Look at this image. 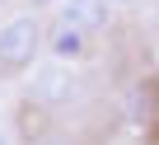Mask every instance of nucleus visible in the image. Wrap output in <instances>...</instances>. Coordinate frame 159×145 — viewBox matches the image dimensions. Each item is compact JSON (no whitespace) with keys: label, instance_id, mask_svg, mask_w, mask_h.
Listing matches in <instances>:
<instances>
[{"label":"nucleus","instance_id":"obj_3","mask_svg":"<svg viewBox=\"0 0 159 145\" xmlns=\"http://www.w3.org/2000/svg\"><path fill=\"white\" fill-rule=\"evenodd\" d=\"M42 52H47L52 61H70V66H80V61L94 52V33L80 28V24H66V19H52V24L42 28Z\"/></svg>","mask_w":159,"mask_h":145},{"label":"nucleus","instance_id":"obj_7","mask_svg":"<svg viewBox=\"0 0 159 145\" xmlns=\"http://www.w3.org/2000/svg\"><path fill=\"white\" fill-rule=\"evenodd\" d=\"M47 5H56V0H28V10H47Z\"/></svg>","mask_w":159,"mask_h":145},{"label":"nucleus","instance_id":"obj_4","mask_svg":"<svg viewBox=\"0 0 159 145\" xmlns=\"http://www.w3.org/2000/svg\"><path fill=\"white\" fill-rule=\"evenodd\" d=\"M112 0H56V19L66 24H80V28H89V33H103L112 24Z\"/></svg>","mask_w":159,"mask_h":145},{"label":"nucleus","instance_id":"obj_1","mask_svg":"<svg viewBox=\"0 0 159 145\" xmlns=\"http://www.w3.org/2000/svg\"><path fill=\"white\" fill-rule=\"evenodd\" d=\"M42 28L38 10H19L0 24V70H28L42 52Z\"/></svg>","mask_w":159,"mask_h":145},{"label":"nucleus","instance_id":"obj_6","mask_svg":"<svg viewBox=\"0 0 159 145\" xmlns=\"http://www.w3.org/2000/svg\"><path fill=\"white\" fill-rule=\"evenodd\" d=\"M0 145H14V131H10L5 122H0Z\"/></svg>","mask_w":159,"mask_h":145},{"label":"nucleus","instance_id":"obj_8","mask_svg":"<svg viewBox=\"0 0 159 145\" xmlns=\"http://www.w3.org/2000/svg\"><path fill=\"white\" fill-rule=\"evenodd\" d=\"M112 5H122V10H131V5H140V0H112Z\"/></svg>","mask_w":159,"mask_h":145},{"label":"nucleus","instance_id":"obj_5","mask_svg":"<svg viewBox=\"0 0 159 145\" xmlns=\"http://www.w3.org/2000/svg\"><path fill=\"white\" fill-rule=\"evenodd\" d=\"M33 145H70V136H61V131H38Z\"/></svg>","mask_w":159,"mask_h":145},{"label":"nucleus","instance_id":"obj_2","mask_svg":"<svg viewBox=\"0 0 159 145\" xmlns=\"http://www.w3.org/2000/svg\"><path fill=\"white\" fill-rule=\"evenodd\" d=\"M80 94H84V80L70 61H47L28 80V103H38V108H70Z\"/></svg>","mask_w":159,"mask_h":145}]
</instances>
